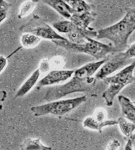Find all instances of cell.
<instances>
[{
  "label": "cell",
  "mask_w": 135,
  "mask_h": 150,
  "mask_svg": "<svg viewBox=\"0 0 135 150\" xmlns=\"http://www.w3.org/2000/svg\"><path fill=\"white\" fill-rule=\"evenodd\" d=\"M106 61V59L88 63L75 71L74 76L66 83L49 88L45 94L47 101L57 100L69 94L89 92L97 79L93 76Z\"/></svg>",
  "instance_id": "1"
},
{
  "label": "cell",
  "mask_w": 135,
  "mask_h": 150,
  "mask_svg": "<svg viewBox=\"0 0 135 150\" xmlns=\"http://www.w3.org/2000/svg\"><path fill=\"white\" fill-rule=\"evenodd\" d=\"M135 30V8L128 9L125 16L115 24L97 31V39L110 40L118 52L128 46V40Z\"/></svg>",
  "instance_id": "2"
},
{
  "label": "cell",
  "mask_w": 135,
  "mask_h": 150,
  "mask_svg": "<svg viewBox=\"0 0 135 150\" xmlns=\"http://www.w3.org/2000/svg\"><path fill=\"white\" fill-rule=\"evenodd\" d=\"M57 46L65 50L74 53H83L100 59L107 54L118 52L113 45L102 43L92 38L86 37V42L77 44L69 40H52Z\"/></svg>",
  "instance_id": "3"
},
{
  "label": "cell",
  "mask_w": 135,
  "mask_h": 150,
  "mask_svg": "<svg viewBox=\"0 0 135 150\" xmlns=\"http://www.w3.org/2000/svg\"><path fill=\"white\" fill-rule=\"evenodd\" d=\"M135 59L116 75L103 79L105 83L109 85V87L102 95L107 106H112L116 96L125 86L135 81Z\"/></svg>",
  "instance_id": "4"
},
{
  "label": "cell",
  "mask_w": 135,
  "mask_h": 150,
  "mask_svg": "<svg viewBox=\"0 0 135 150\" xmlns=\"http://www.w3.org/2000/svg\"><path fill=\"white\" fill-rule=\"evenodd\" d=\"M87 99V96L84 95L72 99L52 101L47 103L32 107L31 111L36 117L48 114L62 116L78 107L85 102Z\"/></svg>",
  "instance_id": "5"
},
{
  "label": "cell",
  "mask_w": 135,
  "mask_h": 150,
  "mask_svg": "<svg viewBox=\"0 0 135 150\" xmlns=\"http://www.w3.org/2000/svg\"><path fill=\"white\" fill-rule=\"evenodd\" d=\"M134 60L128 58L124 52H118L110 58H107L106 62L101 67L95 75V77L97 80H103L118 69L130 62L132 63Z\"/></svg>",
  "instance_id": "6"
},
{
  "label": "cell",
  "mask_w": 135,
  "mask_h": 150,
  "mask_svg": "<svg viewBox=\"0 0 135 150\" xmlns=\"http://www.w3.org/2000/svg\"><path fill=\"white\" fill-rule=\"evenodd\" d=\"M27 33H30L37 35V37L52 40H68V39L60 35L49 25L41 23L33 26L32 28H29L27 30Z\"/></svg>",
  "instance_id": "7"
},
{
  "label": "cell",
  "mask_w": 135,
  "mask_h": 150,
  "mask_svg": "<svg viewBox=\"0 0 135 150\" xmlns=\"http://www.w3.org/2000/svg\"><path fill=\"white\" fill-rule=\"evenodd\" d=\"M74 73L75 70H53L40 80L38 85L43 87L59 84L71 78Z\"/></svg>",
  "instance_id": "8"
},
{
  "label": "cell",
  "mask_w": 135,
  "mask_h": 150,
  "mask_svg": "<svg viewBox=\"0 0 135 150\" xmlns=\"http://www.w3.org/2000/svg\"><path fill=\"white\" fill-rule=\"evenodd\" d=\"M43 2L54 9L61 16L69 21L75 12L74 9L65 1L46 0Z\"/></svg>",
  "instance_id": "9"
},
{
  "label": "cell",
  "mask_w": 135,
  "mask_h": 150,
  "mask_svg": "<svg viewBox=\"0 0 135 150\" xmlns=\"http://www.w3.org/2000/svg\"><path fill=\"white\" fill-rule=\"evenodd\" d=\"M121 106L123 115L129 121L135 124V105L129 98L119 95L117 98Z\"/></svg>",
  "instance_id": "10"
},
{
  "label": "cell",
  "mask_w": 135,
  "mask_h": 150,
  "mask_svg": "<svg viewBox=\"0 0 135 150\" xmlns=\"http://www.w3.org/2000/svg\"><path fill=\"white\" fill-rule=\"evenodd\" d=\"M83 127L86 128L97 131L101 133L104 127L107 126H113L118 124V122L116 120H107L103 122H99L97 121L93 116L87 117L83 122Z\"/></svg>",
  "instance_id": "11"
},
{
  "label": "cell",
  "mask_w": 135,
  "mask_h": 150,
  "mask_svg": "<svg viewBox=\"0 0 135 150\" xmlns=\"http://www.w3.org/2000/svg\"><path fill=\"white\" fill-rule=\"evenodd\" d=\"M40 75V72L38 69L35 70L20 87L15 96L16 98H21L27 94L38 81Z\"/></svg>",
  "instance_id": "12"
},
{
  "label": "cell",
  "mask_w": 135,
  "mask_h": 150,
  "mask_svg": "<svg viewBox=\"0 0 135 150\" xmlns=\"http://www.w3.org/2000/svg\"><path fill=\"white\" fill-rule=\"evenodd\" d=\"M52 148L43 145L40 139H26L21 145V150H51Z\"/></svg>",
  "instance_id": "13"
},
{
  "label": "cell",
  "mask_w": 135,
  "mask_h": 150,
  "mask_svg": "<svg viewBox=\"0 0 135 150\" xmlns=\"http://www.w3.org/2000/svg\"><path fill=\"white\" fill-rule=\"evenodd\" d=\"M41 41V38L37 35L25 33L21 36L20 43L21 45L28 49H33L37 46Z\"/></svg>",
  "instance_id": "14"
},
{
  "label": "cell",
  "mask_w": 135,
  "mask_h": 150,
  "mask_svg": "<svg viewBox=\"0 0 135 150\" xmlns=\"http://www.w3.org/2000/svg\"><path fill=\"white\" fill-rule=\"evenodd\" d=\"M117 122L121 131L125 136L129 138L134 134L133 132L135 130V124L134 123L124 117L118 118Z\"/></svg>",
  "instance_id": "15"
},
{
  "label": "cell",
  "mask_w": 135,
  "mask_h": 150,
  "mask_svg": "<svg viewBox=\"0 0 135 150\" xmlns=\"http://www.w3.org/2000/svg\"><path fill=\"white\" fill-rule=\"evenodd\" d=\"M53 27L58 32L66 34L70 33L77 27L72 21L68 20L55 22L53 24Z\"/></svg>",
  "instance_id": "16"
},
{
  "label": "cell",
  "mask_w": 135,
  "mask_h": 150,
  "mask_svg": "<svg viewBox=\"0 0 135 150\" xmlns=\"http://www.w3.org/2000/svg\"><path fill=\"white\" fill-rule=\"evenodd\" d=\"M38 1L28 0L24 1L20 5L18 17L20 19L23 18L31 14L37 4Z\"/></svg>",
  "instance_id": "17"
},
{
  "label": "cell",
  "mask_w": 135,
  "mask_h": 150,
  "mask_svg": "<svg viewBox=\"0 0 135 150\" xmlns=\"http://www.w3.org/2000/svg\"><path fill=\"white\" fill-rule=\"evenodd\" d=\"M10 4L5 0H1L0 2V22L1 23L8 16V12L10 8Z\"/></svg>",
  "instance_id": "18"
},
{
  "label": "cell",
  "mask_w": 135,
  "mask_h": 150,
  "mask_svg": "<svg viewBox=\"0 0 135 150\" xmlns=\"http://www.w3.org/2000/svg\"><path fill=\"white\" fill-rule=\"evenodd\" d=\"M50 62L51 64L52 68L55 69H60L63 68L65 64V61L64 58L61 56H56L53 57L50 59Z\"/></svg>",
  "instance_id": "19"
},
{
  "label": "cell",
  "mask_w": 135,
  "mask_h": 150,
  "mask_svg": "<svg viewBox=\"0 0 135 150\" xmlns=\"http://www.w3.org/2000/svg\"><path fill=\"white\" fill-rule=\"evenodd\" d=\"M52 69L51 64L50 62V59H43L40 61L39 64V71L41 74H45L50 72Z\"/></svg>",
  "instance_id": "20"
},
{
  "label": "cell",
  "mask_w": 135,
  "mask_h": 150,
  "mask_svg": "<svg viewBox=\"0 0 135 150\" xmlns=\"http://www.w3.org/2000/svg\"><path fill=\"white\" fill-rule=\"evenodd\" d=\"M93 117L99 122H103L107 120V112L104 109H98Z\"/></svg>",
  "instance_id": "21"
},
{
  "label": "cell",
  "mask_w": 135,
  "mask_h": 150,
  "mask_svg": "<svg viewBox=\"0 0 135 150\" xmlns=\"http://www.w3.org/2000/svg\"><path fill=\"white\" fill-rule=\"evenodd\" d=\"M121 147V143L117 139L111 140L107 144L105 150H119Z\"/></svg>",
  "instance_id": "22"
},
{
  "label": "cell",
  "mask_w": 135,
  "mask_h": 150,
  "mask_svg": "<svg viewBox=\"0 0 135 150\" xmlns=\"http://www.w3.org/2000/svg\"><path fill=\"white\" fill-rule=\"evenodd\" d=\"M125 54L127 57L130 59L135 58V42L130 46L125 52Z\"/></svg>",
  "instance_id": "23"
},
{
  "label": "cell",
  "mask_w": 135,
  "mask_h": 150,
  "mask_svg": "<svg viewBox=\"0 0 135 150\" xmlns=\"http://www.w3.org/2000/svg\"><path fill=\"white\" fill-rule=\"evenodd\" d=\"M7 64V59L5 57L2 56L0 57V68H1V72L2 73L4 69H5L6 65Z\"/></svg>",
  "instance_id": "24"
},
{
  "label": "cell",
  "mask_w": 135,
  "mask_h": 150,
  "mask_svg": "<svg viewBox=\"0 0 135 150\" xmlns=\"http://www.w3.org/2000/svg\"><path fill=\"white\" fill-rule=\"evenodd\" d=\"M125 150H134L132 147V144L131 140L129 139L125 147Z\"/></svg>",
  "instance_id": "25"
},
{
  "label": "cell",
  "mask_w": 135,
  "mask_h": 150,
  "mask_svg": "<svg viewBox=\"0 0 135 150\" xmlns=\"http://www.w3.org/2000/svg\"><path fill=\"white\" fill-rule=\"evenodd\" d=\"M129 139L131 141V143H132L134 150H135V133H134Z\"/></svg>",
  "instance_id": "26"
},
{
  "label": "cell",
  "mask_w": 135,
  "mask_h": 150,
  "mask_svg": "<svg viewBox=\"0 0 135 150\" xmlns=\"http://www.w3.org/2000/svg\"><path fill=\"white\" fill-rule=\"evenodd\" d=\"M133 103H134V104L135 105V101H134V102H133Z\"/></svg>",
  "instance_id": "27"
}]
</instances>
